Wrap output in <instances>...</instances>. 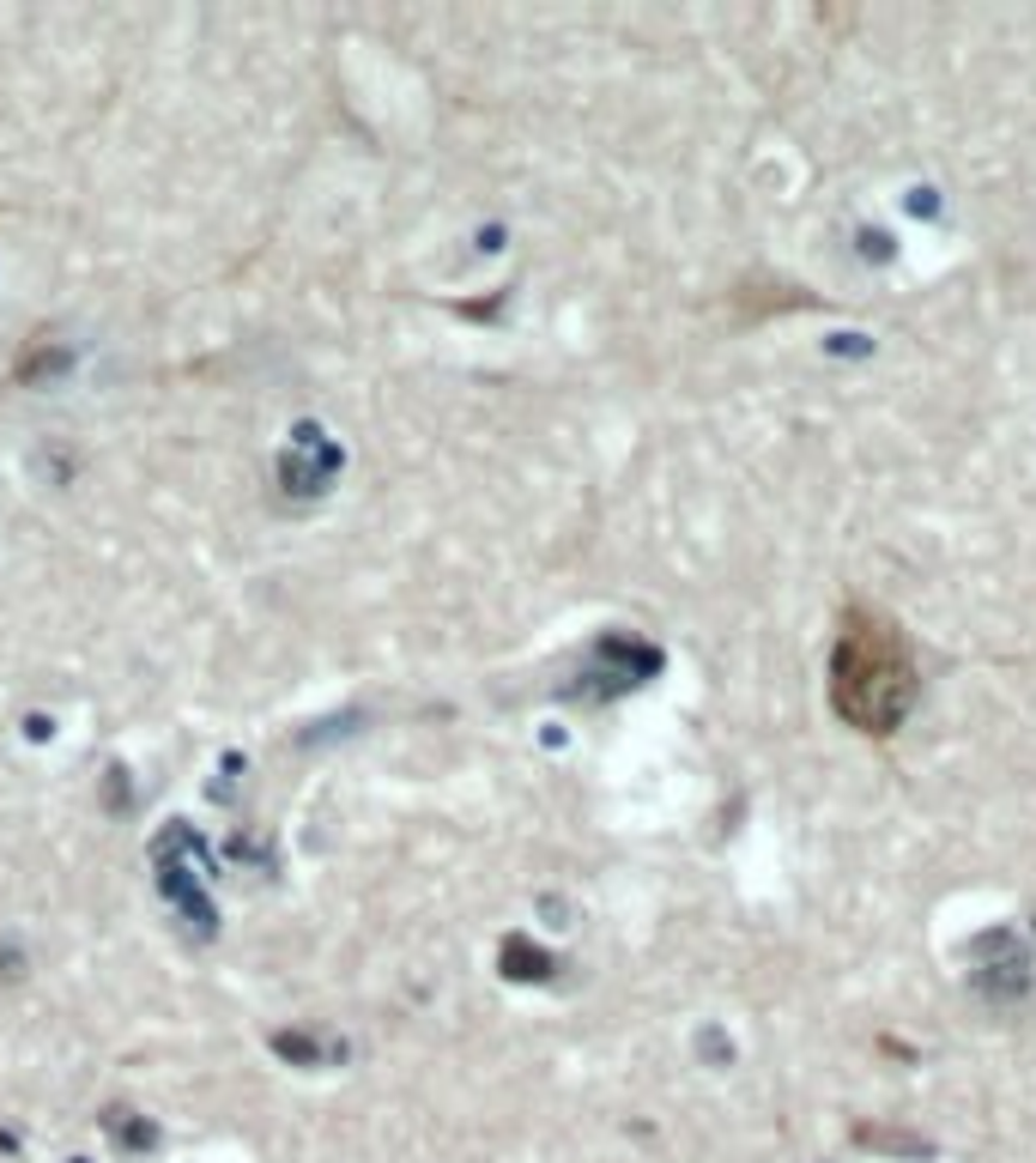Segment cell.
Listing matches in <instances>:
<instances>
[{"label": "cell", "instance_id": "cell-1", "mask_svg": "<svg viewBox=\"0 0 1036 1163\" xmlns=\"http://www.w3.org/2000/svg\"><path fill=\"white\" fill-rule=\"evenodd\" d=\"M915 655L885 612L873 606H849L836 625V649H830V709L855 728L885 740L903 728V715L915 709Z\"/></svg>", "mask_w": 1036, "mask_h": 1163}]
</instances>
